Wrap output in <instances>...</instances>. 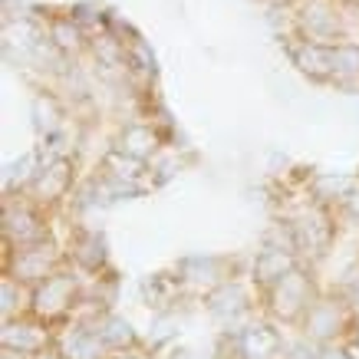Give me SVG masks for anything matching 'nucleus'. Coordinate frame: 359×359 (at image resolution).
Instances as JSON below:
<instances>
[{
    "mask_svg": "<svg viewBox=\"0 0 359 359\" xmlns=\"http://www.w3.org/2000/svg\"><path fill=\"white\" fill-rule=\"evenodd\" d=\"M271 290V313L283 323H294V320H304L310 313V306L316 304L313 300V280L306 277L300 267L280 277V280L267 287Z\"/></svg>",
    "mask_w": 359,
    "mask_h": 359,
    "instance_id": "1",
    "label": "nucleus"
},
{
    "mask_svg": "<svg viewBox=\"0 0 359 359\" xmlns=\"http://www.w3.org/2000/svg\"><path fill=\"white\" fill-rule=\"evenodd\" d=\"M79 283L73 273L56 271L53 277H46L43 283H36L30 294V310L36 320H56V316L69 313L76 306Z\"/></svg>",
    "mask_w": 359,
    "mask_h": 359,
    "instance_id": "2",
    "label": "nucleus"
},
{
    "mask_svg": "<svg viewBox=\"0 0 359 359\" xmlns=\"http://www.w3.org/2000/svg\"><path fill=\"white\" fill-rule=\"evenodd\" d=\"M297 33L300 40H313V43H343V20L333 0H306L297 11Z\"/></svg>",
    "mask_w": 359,
    "mask_h": 359,
    "instance_id": "3",
    "label": "nucleus"
},
{
    "mask_svg": "<svg viewBox=\"0 0 359 359\" xmlns=\"http://www.w3.org/2000/svg\"><path fill=\"white\" fill-rule=\"evenodd\" d=\"M56 267H60V254L50 241H36V244H27V248H17L11 257V280L17 283H43L46 277H53Z\"/></svg>",
    "mask_w": 359,
    "mask_h": 359,
    "instance_id": "4",
    "label": "nucleus"
},
{
    "mask_svg": "<svg viewBox=\"0 0 359 359\" xmlns=\"http://www.w3.org/2000/svg\"><path fill=\"white\" fill-rule=\"evenodd\" d=\"M287 53L294 60V66L310 76L313 83H337V46L330 43H313V40H300L287 46Z\"/></svg>",
    "mask_w": 359,
    "mask_h": 359,
    "instance_id": "5",
    "label": "nucleus"
},
{
    "mask_svg": "<svg viewBox=\"0 0 359 359\" xmlns=\"http://www.w3.org/2000/svg\"><path fill=\"white\" fill-rule=\"evenodd\" d=\"M290 234H294L297 250H304V254H323L330 238H333V224H330L323 208H306L304 215L290 224Z\"/></svg>",
    "mask_w": 359,
    "mask_h": 359,
    "instance_id": "6",
    "label": "nucleus"
},
{
    "mask_svg": "<svg viewBox=\"0 0 359 359\" xmlns=\"http://www.w3.org/2000/svg\"><path fill=\"white\" fill-rule=\"evenodd\" d=\"M346 327V306L339 300H316L310 306V313L304 316V333L313 343H330L337 339Z\"/></svg>",
    "mask_w": 359,
    "mask_h": 359,
    "instance_id": "7",
    "label": "nucleus"
},
{
    "mask_svg": "<svg viewBox=\"0 0 359 359\" xmlns=\"http://www.w3.org/2000/svg\"><path fill=\"white\" fill-rule=\"evenodd\" d=\"M4 234L13 248H27L36 241H46V231L40 224V215L33 211V205L20 201V205H7L4 211Z\"/></svg>",
    "mask_w": 359,
    "mask_h": 359,
    "instance_id": "8",
    "label": "nucleus"
},
{
    "mask_svg": "<svg viewBox=\"0 0 359 359\" xmlns=\"http://www.w3.org/2000/svg\"><path fill=\"white\" fill-rule=\"evenodd\" d=\"M0 339H4V349H13L23 356H36L50 349V330H43L40 323H27V320H7Z\"/></svg>",
    "mask_w": 359,
    "mask_h": 359,
    "instance_id": "9",
    "label": "nucleus"
},
{
    "mask_svg": "<svg viewBox=\"0 0 359 359\" xmlns=\"http://www.w3.org/2000/svg\"><path fill=\"white\" fill-rule=\"evenodd\" d=\"M297 267V248H283V244H267L254 261V280L261 287H273V283L287 277Z\"/></svg>",
    "mask_w": 359,
    "mask_h": 359,
    "instance_id": "10",
    "label": "nucleus"
},
{
    "mask_svg": "<svg viewBox=\"0 0 359 359\" xmlns=\"http://www.w3.org/2000/svg\"><path fill=\"white\" fill-rule=\"evenodd\" d=\"M69 185H73V162L69 158H53V162H46L36 172L30 191L40 201H60L69 191Z\"/></svg>",
    "mask_w": 359,
    "mask_h": 359,
    "instance_id": "11",
    "label": "nucleus"
},
{
    "mask_svg": "<svg viewBox=\"0 0 359 359\" xmlns=\"http://www.w3.org/2000/svg\"><path fill=\"white\" fill-rule=\"evenodd\" d=\"M280 346V333L267 323H250L238 333V353L244 359H277Z\"/></svg>",
    "mask_w": 359,
    "mask_h": 359,
    "instance_id": "12",
    "label": "nucleus"
},
{
    "mask_svg": "<svg viewBox=\"0 0 359 359\" xmlns=\"http://www.w3.org/2000/svg\"><path fill=\"white\" fill-rule=\"evenodd\" d=\"M56 349L63 353L66 359H102L106 353V343L99 339L96 327H69L63 337H56Z\"/></svg>",
    "mask_w": 359,
    "mask_h": 359,
    "instance_id": "13",
    "label": "nucleus"
},
{
    "mask_svg": "<svg viewBox=\"0 0 359 359\" xmlns=\"http://www.w3.org/2000/svg\"><path fill=\"white\" fill-rule=\"evenodd\" d=\"M116 149L132 155V158H139V162H149L158 152V132L152 126H145V122H132V126H126L119 132V145Z\"/></svg>",
    "mask_w": 359,
    "mask_h": 359,
    "instance_id": "14",
    "label": "nucleus"
},
{
    "mask_svg": "<svg viewBox=\"0 0 359 359\" xmlns=\"http://www.w3.org/2000/svg\"><path fill=\"white\" fill-rule=\"evenodd\" d=\"M102 172H106V182H112L119 191L122 188L132 191L135 182L142 178V172H145V162H139V158L119 152V149H112V152L106 155V162H102Z\"/></svg>",
    "mask_w": 359,
    "mask_h": 359,
    "instance_id": "15",
    "label": "nucleus"
},
{
    "mask_svg": "<svg viewBox=\"0 0 359 359\" xmlns=\"http://www.w3.org/2000/svg\"><path fill=\"white\" fill-rule=\"evenodd\" d=\"M46 36H50V43H53L60 53H79L83 43H86L83 23H79L76 17H53L50 27H46Z\"/></svg>",
    "mask_w": 359,
    "mask_h": 359,
    "instance_id": "16",
    "label": "nucleus"
},
{
    "mask_svg": "<svg viewBox=\"0 0 359 359\" xmlns=\"http://www.w3.org/2000/svg\"><path fill=\"white\" fill-rule=\"evenodd\" d=\"M244 290H241L238 283H221L218 290H211V297H208V306H211V313L221 316V320H234L238 313H244Z\"/></svg>",
    "mask_w": 359,
    "mask_h": 359,
    "instance_id": "17",
    "label": "nucleus"
},
{
    "mask_svg": "<svg viewBox=\"0 0 359 359\" xmlns=\"http://www.w3.org/2000/svg\"><path fill=\"white\" fill-rule=\"evenodd\" d=\"M96 333L99 339L106 343V349H126L135 343V333H132V323L126 316L119 313H106L102 320L96 323Z\"/></svg>",
    "mask_w": 359,
    "mask_h": 359,
    "instance_id": "18",
    "label": "nucleus"
},
{
    "mask_svg": "<svg viewBox=\"0 0 359 359\" xmlns=\"http://www.w3.org/2000/svg\"><path fill=\"white\" fill-rule=\"evenodd\" d=\"M356 188H359L356 178H346V175H320L313 191L320 201H333V198H337V201H349V195H353Z\"/></svg>",
    "mask_w": 359,
    "mask_h": 359,
    "instance_id": "19",
    "label": "nucleus"
},
{
    "mask_svg": "<svg viewBox=\"0 0 359 359\" xmlns=\"http://www.w3.org/2000/svg\"><path fill=\"white\" fill-rule=\"evenodd\" d=\"M178 287H182V280H175V277H165V273H155V277H149V280L142 283V290H145V300L155 306H165L172 304L175 297H178Z\"/></svg>",
    "mask_w": 359,
    "mask_h": 359,
    "instance_id": "20",
    "label": "nucleus"
},
{
    "mask_svg": "<svg viewBox=\"0 0 359 359\" xmlns=\"http://www.w3.org/2000/svg\"><path fill=\"white\" fill-rule=\"evenodd\" d=\"M359 79V43H337V83Z\"/></svg>",
    "mask_w": 359,
    "mask_h": 359,
    "instance_id": "21",
    "label": "nucleus"
},
{
    "mask_svg": "<svg viewBox=\"0 0 359 359\" xmlns=\"http://www.w3.org/2000/svg\"><path fill=\"white\" fill-rule=\"evenodd\" d=\"M346 208H349V211H353V218H359V188H356V191H353V195H349Z\"/></svg>",
    "mask_w": 359,
    "mask_h": 359,
    "instance_id": "22",
    "label": "nucleus"
},
{
    "mask_svg": "<svg viewBox=\"0 0 359 359\" xmlns=\"http://www.w3.org/2000/svg\"><path fill=\"white\" fill-rule=\"evenodd\" d=\"M33 359H66V356H63V353H60V349L53 346V349H43V353H36V356H33Z\"/></svg>",
    "mask_w": 359,
    "mask_h": 359,
    "instance_id": "23",
    "label": "nucleus"
},
{
    "mask_svg": "<svg viewBox=\"0 0 359 359\" xmlns=\"http://www.w3.org/2000/svg\"><path fill=\"white\" fill-rule=\"evenodd\" d=\"M320 359H353V356H346L343 349H323V356Z\"/></svg>",
    "mask_w": 359,
    "mask_h": 359,
    "instance_id": "24",
    "label": "nucleus"
},
{
    "mask_svg": "<svg viewBox=\"0 0 359 359\" xmlns=\"http://www.w3.org/2000/svg\"><path fill=\"white\" fill-rule=\"evenodd\" d=\"M4 359H23V353H13V349H4Z\"/></svg>",
    "mask_w": 359,
    "mask_h": 359,
    "instance_id": "25",
    "label": "nucleus"
},
{
    "mask_svg": "<svg viewBox=\"0 0 359 359\" xmlns=\"http://www.w3.org/2000/svg\"><path fill=\"white\" fill-rule=\"evenodd\" d=\"M116 359H139V356H126V353H122V356H116Z\"/></svg>",
    "mask_w": 359,
    "mask_h": 359,
    "instance_id": "26",
    "label": "nucleus"
},
{
    "mask_svg": "<svg viewBox=\"0 0 359 359\" xmlns=\"http://www.w3.org/2000/svg\"><path fill=\"white\" fill-rule=\"evenodd\" d=\"M356 346H359V323H356Z\"/></svg>",
    "mask_w": 359,
    "mask_h": 359,
    "instance_id": "27",
    "label": "nucleus"
}]
</instances>
